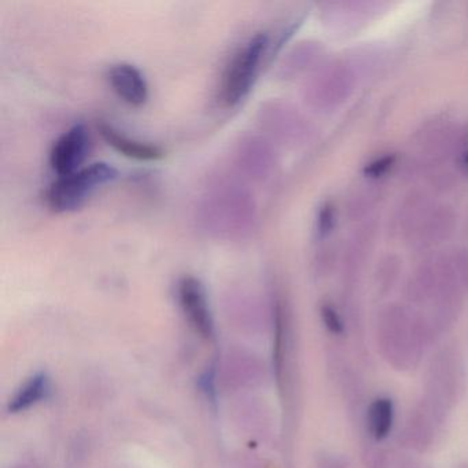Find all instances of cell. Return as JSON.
Returning a JSON list of instances; mask_svg holds the SVG:
<instances>
[{
	"instance_id": "8fae6325",
	"label": "cell",
	"mask_w": 468,
	"mask_h": 468,
	"mask_svg": "<svg viewBox=\"0 0 468 468\" xmlns=\"http://www.w3.org/2000/svg\"><path fill=\"white\" fill-rule=\"evenodd\" d=\"M98 133L102 136L103 141L116 150L119 154L131 160L142 161V163H153L164 158V150L154 144H146V142L136 141L124 133L117 131L113 125L108 122H98Z\"/></svg>"
},
{
	"instance_id": "44dd1931",
	"label": "cell",
	"mask_w": 468,
	"mask_h": 468,
	"mask_svg": "<svg viewBox=\"0 0 468 468\" xmlns=\"http://www.w3.org/2000/svg\"><path fill=\"white\" fill-rule=\"evenodd\" d=\"M364 464L366 468H393L390 454L382 448L377 446L366 445L364 448Z\"/></svg>"
},
{
	"instance_id": "e0dca14e",
	"label": "cell",
	"mask_w": 468,
	"mask_h": 468,
	"mask_svg": "<svg viewBox=\"0 0 468 468\" xmlns=\"http://www.w3.org/2000/svg\"><path fill=\"white\" fill-rule=\"evenodd\" d=\"M286 314L281 303L275 306V341H273V366L279 382L283 379L284 358H286Z\"/></svg>"
},
{
	"instance_id": "7402d4cb",
	"label": "cell",
	"mask_w": 468,
	"mask_h": 468,
	"mask_svg": "<svg viewBox=\"0 0 468 468\" xmlns=\"http://www.w3.org/2000/svg\"><path fill=\"white\" fill-rule=\"evenodd\" d=\"M336 224L335 207L333 204L327 202L320 207L317 215V234L320 238L328 237L333 232Z\"/></svg>"
},
{
	"instance_id": "cb8c5ba5",
	"label": "cell",
	"mask_w": 468,
	"mask_h": 468,
	"mask_svg": "<svg viewBox=\"0 0 468 468\" xmlns=\"http://www.w3.org/2000/svg\"><path fill=\"white\" fill-rule=\"evenodd\" d=\"M394 160H396V158H394L393 155H385V157L379 158V160H375L374 163L367 165L366 175H368L369 177L383 176V175L391 168Z\"/></svg>"
},
{
	"instance_id": "8992f818",
	"label": "cell",
	"mask_w": 468,
	"mask_h": 468,
	"mask_svg": "<svg viewBox=\"0 0 468 468\" xmlns=\"http://www.w3.org/2000/svg\"><path fill=\"white\" fill-rule=\"evenodd\" d=\"M355 70L346 62L327 65L311 86V101L319 108H334L349 98L355 89Z\"/></svg>"
},
{
	"instance_id": "9c48e42d",
	"label": "cell",
	"mask_w": 468,
	"mask_h": 468,
	"mask_svg": "<svg viewBox=\"0 0 468 468\" xmlns=\"http://www.w3.org/2000/svg\"><path fill=\"white\" fill-rule=\"evenodd\" d=\"M108 80L114 94L133 108H141L149 101V83L135 65L128 62L112 65Z\"/></svg>"
},
{
	"instance_id": "4fadbf2b",
	"label": "cell",
	"mask_w": 468,
	"mask_h": 468,
	"mask_svg": "<svg viewBox=\"0 0 468 468\" xmlns=\"http://www.w3.org/2000/svg\"><path fill=\"white\" fill-rule=\"evenodd\" d=\"M396 407L388 396H379L369 402L364 415V427L372 442H382L388 440L394 427Z\"/></svg>"
},
{
	"instance_id": "83f0119b",
	"label": "cell",
	"mask_w": 468,
	"mask_h": 468,
	"mask_svg": "<svg viewBox=\"0 0 468 468\" xmlns=\"http://www.w3.org/2000/svg\"><path fill=\"white\" fill-rule=\"evenodd\" d=\"M457 468H468V463H462V464L457 465Z\"/></svg>"
},
{
	"instance_id": "d4e9b609",
	"label": "cell",
	"mask_w": 468,
	"mask_h": 468,
	"mask_svg": "<svg viewBox=\"0 0 468 468\" xmlns=\"http://www.w3.org/2000/svg\"><path fill=\"white\" fill-rule=\"evenodd\" d=\"M199 386H201L202 391L207 394V399L215 401L216 390H215V374L212 369H207L201 378H199Z\"/></svg>"
},
{
	"instance_id": "d6986e66",
	"label": "cell",
	"mask_w": 468,
	"mask_h": 468,
	"mask_svg": "<svg viewBox=\"0 0 468 468\" xmlns=\"http://www.w3.org/2000/svg\"><path fill=\"white\" fill-rule=\"evenodd\" d=\"M378 193L372 187L360 188L347 201V215L352 220H360L377 202Z\"/></svg>"
},
{
	"instance_id": "4316f807",
	"label": "cell",
	"mask_w": 468,
	"mask_h": 468,
	"mask_svg": "<svg viewBox=\"0 0 468 468\" xmlns=\"http://www.w3.org/2000/svg\"><path fill=\"white\" fill-rule=\"evenodd\" d=\"M463 160H464L465 168L468 169V147L467 150H465L464 155H463Z\"/></svg>"
},
{
	"instance_id": "ffe728a7",
	"label": "cell",
	"mask_w": 468,
	"mask_h": 468,
	"mask_svg": "<svg viewBox=\"0 0 468 468\" xmlns=\"http://www.w3.org/2000/svg\"><path fill=\"white\" fill-rule=\"evenodd\" d=\"M320 316L328 333L335 336H344L346 334V322L333 303H323L320 306Z\"/></svg>"
},
{
	"instance_id": "7a4b0ae2",
	"label": "cell",
	"mask_w": 468,
	"mask_h": 468,
	"mask_svg": "<svg viewBox=\"0 0 468 468\" xmlns=\"http://www.w3.org/2000/svg\"><path fill=\"white\" fill-rule=\"evenodd\" d=\"M465 364L453 345L438 349L427 364L423 399L437 410L451 413L465 388Z\"/></svg>"
},
{
	"instance_id": "6da1fadb",
	"label": "cell",
	"mask_w": 468,
	"mask_h": 468,
	"mask_svg": "<svg viewBox=\"0 0 468 468\" xmlns=\"http://www.w3.org/2000/svg\"><path fill=\"white\" fill-rule=\"evenodd\" d=\"M438 336L440 334L424 312L391 303L378 314L375 325L378 352L396 371L416 368L427 350L434 346Z\"/></svg>"
},
{
	"instance_id": "3957f363",
	"label": "cell",
	"mask_w": 468,
	"mask_h": 468,
	"mask_svg": "<svg viewBox=\"0 0 468 468\" xmlns=\"http://www.w3.org/2000/svg\"><path fill=\"white\" fill-rule=\"evenodd\" d=\"M119 171L108 163H94L51 183L46 191V204L54 213L80 209L87 199L103 186L114 182Z\"/></svg>"
},
{
	"instance_id": "277c9868",
	"label": "cell",
	"mask_w": 468,
	"mask_h": 468,
	"mask_svg": "<svg viewBox=\"0 0 468 468\" xmlns=\"http://www.w3.org/2000/svg\"><path fill=\"white\" fill-rule=\"evenodd\" d=\"M268 46L270 37L264 32H259L232 56L220 86V101L224 106L235 108L250 94Z\"/></svg>"
},
{
	"instance_id": "52a82bcc",
	"label": "cell",
	"mask_w": 468,
	"mask_h": 468,
	"mask_svg": "<svg viewBox=\"0 0 468 468\" xmlns=\"http://www.w3.org/2000/svg\"><path fill=\"white\" fill-rule=\"evenodd\" d=\"M90 147L86 125L76 124L65 131L50 150V166L58 177L68 176L81 168Z\"/></svg>"
},
{
	"instance_id": "603a6c76",
	"label": "cell",
	"mask_w": 468,
	"mask_h": 468,
	"mask_svg": "<svg viewBox=\"0 0 468 468\" xmlns=\"http://www.w3.org/2000/svg\"><path fill=\"white\" fill-rule=\"evenodd\" d=\"M452 261H453L454 270H456L463 289L468 292V250L457 251Z\"/></svg>"
},
{
	"instance_id": "30bf717a",
	"label": "cell",
	"mask_w": 468,
	"mask_h": 468,
	"mask_svg": "<svg viewBox=\"0 0 468 468\" xmlns=\"http://www.w3.org/2000/svg\"><path fill=\"white\" fill-rule=\"evenodd\" d=\"M454 227H456V215L453 209L448 205H434L431 212L410 239L416 248H431L449 239L453 234Z\"/></svg>"
},
{
	"instance_id": "ba28073f",
	"label": "cell",
	"mask_w": 468,
	"mask_h": 468,
	"mask_svg": "<svg viewBox=\"0 0 468 468\" xmlns=\"http://www.w3.org/2000/svg\"><path fill=\"white\" fill-rule=\"evenodd\" d=\"M177 292L180 305L197 333L204 338H212L215 323L207 303V290L202 282L196 276H183L177 284Z\"/></svg>"
},
{
	"instance_id": "5bb4252c",
	"label": "cell",
	"mask_w": 468,
	"mask_h": 468,
	"mask_svg": "<svg viewBox=\"0 0 468 468\" xmlns=\"http://www.w3.org/2000/svg\"><path fill=\"white\" fill-rule=\"evenodd\" d=\"M438 283V259L424 262L405 287V297L412 306L430 305Z\"/></svg>"
},
{
	"instance_id": "484cf974",
	"label": "cell",
	"mask_w": 468,
	"mask_h": 468,
	"mask_svg": "<svg viewBox=\"0 0 468 468\" xmlns=\"http://www.w3.org/2000/svg\"><path fill=\"white\" fill-rule=\"evenodd\" d=\"M394 468H427L424 467L420 463L416 462L413 459H407V457H402V459L397 460L394 463Z\"/></svg>"
},
{
	"instance_id": "ac0fdd59",
	"label": "cell",
	"mask_w": 468,
	"mask_h": 468,
	"mask_svg": "<svg viewBox=\"0 0 468 468\" xmlns=\"http://www.w3.org/2000/svg\"><path fill=\"white\" fill-rule=\"evenodd\" d=\"M401 262L396 256H388L378 265L377 273H375V287L379 295H388L396 286L399 281Z\"/></svg>"
},
{
	"instance_id": "5b68a950",
	"label": "cell",
	"mask_w": 468,
	"mask_h": 468,
	"mask_svg": "<svg viewBox=\"0 0 468 468\" xmlns=\"http://www.w3.org/2000/svg\"><path fill=\"white\" fill-rule=\"evenodd\" d=\"M448 418V413L437 410L434 405L420 397L408 413L404 426L397 437L399 448L413 453H426L434 446Z\"/></svg>"
},
{
	"instance_id": "2e32d148",
	"label": "cell",
	"mask_w": 468,
	"mask_h": 468,
	"mask_svg": "<svg viewBox=\"0 0 468 468\" xmlns=\"http://www.w3.org/2000/svg\"><path fill=\"white\" fill-rule=\"evenodd\" d=\"M48 391H50V383H48V375L43 374V372L35 375V377L31 378L29 382L26 383V386L16 394L15 399L10 401V412L18 413L28 410L32 405L37 404V402L46 399Z\"/></svg>"
},
{
	"instance_id": "9a60e30c",
	"label": "cell",
	"mask_w": 468,
	"mask_h": 468,
	"mask_svg": "<svg viewBox=\"0 0 468 468\" xmlns=\"http://www.w3.org/2000/svg\"><path fill=\"white\" fill-rule=\"evenodd\" d=\"M432 207L434 205L431 204L429 197L420 191H415L407 197L399 210V229L408 239L418 231Z\"/></svg>"
},
{
	"instance_id": "7c38bea8",
	"label": "cell",
	"mask_w": 468,
	"mask_h": 468,
	"mask_svg": "<svg viewBox=\"0 0 468 468\" xmlns=\"http://www.w3.org/2000/svg\"><path fill=\"white\" fill-rule=\"evenodd\" d=\"M424 150L435 161L452 157L463 144H467L464 128L456 124H442L431 128L423 142Z\"/></svg>"
}]
</instances>
